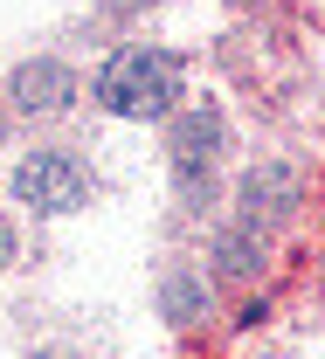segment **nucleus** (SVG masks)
<instances>
[{"instance_id":"obj_1","label":"nucleus","mask_w":325,"mask_h":359,"mask_svg":"<svg viewBox=\"0 0 325 359\" xmlns=\"http://www.w3.org/2000/svg\"><path fill=\"white\" fill-rule=\"evenodd\" d=\"M173 97H180V62L166 48H145V42L118 48L104 62V76H97V104L111 118H166Z\"/></svg>"},{"instance_id":"obj_2","label":"nucleus","mask_w":325,"mask_h":359,"mask_svg":"<svg viewBox=\"0 0 325 359\" xmlns=\"http://www.w3.org/2000/svg\"><path fill=\"white\" fill-rule=\"evenodd\" d=\"M284 208H291V173L284 166H263V173L242 180V194H235V228L222 235V269L242 276V269L256 263V249H263V235L284 222Z\"/></svg>"},{"instance_id":"obj_3","label":"nucleus","mask_w":325,"mask_h":359,"mask_svg":"<svg viewBox=\"0 0 325 359\" xmlns=\"http://www.w3.org/2000/svg\"><path fill=\"white\" fill-rule=\"evenodd\" d=\"M14 201L35 208V215H69V208L91 201V173H84V159H69V152H28V159L14 166Z\"/></svg>"},{"instance_id":"obj_4","label":"nucleus","mask_w":325,"mask_h":359,"mask_svg":"<svg viewBox=\"0 0 325 359\" xmlns=\"http://www.w3.org/2000/svg\"><path fill=\"white\" fill-rule=\"evenodd\" d=\"M69 97H77V76H69L55 55L21 62V69H14V104H21V111H62Z\"/></svg>"},{"instance_id":"obj_5","label":"nucleus","mask_w":325,"mask_h":359,"mask_svg":"<svg viewBox=\"0 0 325 359\" xmlns=\"http://www.w3.org/2000/svg\"><path fill=\"white\" fill-rule=\"evenodd\" d=\"M215 145H222V118H215V111H187L180 125H173V173L194 187V180L208 173Z\"/></svg>"},{"instance_id":"obj_6","label":"nucleus","mask_w":325,"mask_h":359,"mask_svg":"<svg viewBox=\"0 0 325 359\" xmlns=\"http://www.w3.org/2000/svg\"><path fill=\"white\" fill-rule=\"evenodd\" d=\"M7 263H14V228L0 222V269H7Z\"/></svg>"},{"instance_id":"obj_7","label":"nucleus","mask_w":325,"mask_h":359,"mask_svg":"<svg viewBox=\"0 0 325 359\" xmlns=\"http://www.w3.org/2000/svg\"><path fill=\"white\" fill-rule=\"evenodd\" d=\"M55 359H69V353H55Z\"/></svg>"}]
</instances>
